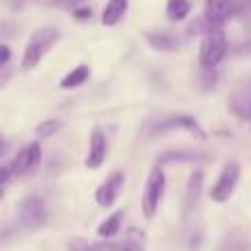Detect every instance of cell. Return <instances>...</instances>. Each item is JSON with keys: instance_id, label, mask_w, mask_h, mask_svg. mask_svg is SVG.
Wrapping results in <instances>:
<instances>
[{"instance_id": "obj_33", "label": "cell", "mask_w": 251, "mask_h": 251, "mask_svg": "<svg viewBox=\"0 0 251 251\" xmlns=\"http://www.w3.org/2000/svg\"><path fill=\"white\" fill-rule=\"evenodd\" d=\"M2 194H4V190H0V199H2Z\"/></svg>"}, {"instance_id": "obj_23", "label": "cell", "mask_w": 251, "mask_h": 251, "mask_svg": "<svg viewBox=\"0 0 251 251\" xmlns=\"http://www.w3.org/2000/svg\"><path fill=\"white\" fill-rule=\"evenodd\" d=\"M236 18H238V22L243 25V29L251 35V0H238Z\"/></svg>"}, {"instance_id": "obj_24", "label": "cell", "mask_w": 251, "mask_h": 251, "mask_svg": "<svg viewBox=\"0 0 251 251\" xmlns=\"http://www.w3.org/2000/svg\"><path fill=\"white\" fill-rule=\"evenodd\" d=\"M216 79H218V75H216V71H203V77H201V82H203V91H212L214 86H216Z\"/></svg>"}, {"instance_id": "obj_31", "label": "cell", "mask_w": 251, "mask_h": 251, "mask_svg": "<svg viewBox=\"0 0 251 251\" xmlns=\"http://www.w3.org/2000/svg\"><path fill=\"white\" fill-rule=\"evenodd\" d=\"M82 2H86V0H66V2L64 4H69V7H79V4H82Z\"/></svg>"}, {"instance_id": "obj_27", "label": "cell", "mask_w": 251, "mask_h": 251, "mask_svg": "<svg viewBox=\"0 0 251 251\" xmlns=\"http://www.w3.org/2000/svg\"><path fill=\"white\" fill-rule=\"evenodd\" d=\"M11 57H13L11 49H9L7 44H0V66H7L9 62H11Z\"/></svg>"}, {"instance_id": "obj_18", "label": "cell", "mask_w": 251, "mask_h": 251, "mask_svg": "<svg viewBox=\"0 0 251 251\" xmlns=\"http://www.w3.org/2000/svg\"><path fill=\"white\" fill-rule=\"evenodd\" d=\"M190 11H192V2H190V0H168V4H165V16H168L170 22L185 20Z\"/></svg>"}, {"instance_id": "obj_5", "label": "cell", "mask_w": 251, "mask_h": 251, "mask_svg": "<svg viewBox=\"0 0 251 251\" xmlns=\"http://www.w3.org/2000/svg\"><path fill=\"white\" fill-rule=\"evenodd\" d=\"M18 218H20V225L25 229L33 231L40 229V227L47 225L49 221V209L47 203L38 196H26L20 205H18Z\"/></svg>"}, {"instance_id": "obj_25", "label": "cell", "mask_w": 251, "mask_h": 251, "mask_svg": "<svg viewBox=\"0 0 251 251\" xmlns=\"http://www.w3.org/2000/svg\"><path fill=\"white\" fill-rule=\"evenodd\" d=\"M66 249L69 251H95L84 238H71L69 245H66Z\"/></svg>"}, {"instance_id": "obj_10", "label": "cell", "mask_w": 251, "mask_h": 251, "mask_svg": "<svg viewBox=\"0 0 251 251\" xmlns=\"http://www.w3.org/2000/svg\"><path fill=\"white\" fill-rule=\"evenodd\" d=\"M124 185H126V174L122 172V170L113 172V174H110V176L106 178V181L95 190V203L100 205V207H113L115 201H117L119 194H122Z\"/></svg>"}, {"instance_id": "obj_2", "label": "cell", "mask_w": 251, "mask_h": 251, "mask_svg": "<svg viewBox=\"0 0 251 251\" xmlns=\"http://www.w3.org/2000/svg\"><path fill=\"white\" fill-rule=\"evenodd\" d=\"M229 53V42L223 29H214L212 33H207L201 40V49H199V64L203 71H216V66Z\"/></svg>"}, {"instance_id": "obj_9", "label": "cell", "mask_w": 251, "mask_h": 251, "mask_svg": "<svg viewBox=\"0 0 251 251\" xmlns=\"http://www.w3.org/2000/svg\"><path fill=\"white\" fill-rule=\"evenodd\" d=\"M236 7H238V0H205L203 16L216 29H223L231 18H236Z\"/></svg>"}, {"instance_id": "obj_3", "label": "cell", "mask_w": 251, "mask_h": 251, "mask_svg": "<svg viewBox=\"0 0 251 251\" xmlns=\"http://www.w3.org/2000/svg\"><path fill=\"white\" fill-rule=\"evenodd\" d=\"M165 194V172L161 165H154L150 170L143 185V194H141V212L146 218H154L156 209H159L161 201Z\"/></svg>"}, {"instance_id": "obj_8", "label": "cell", "mask_w": 251, "mask_h": 251, "mask_svg": "<svg viewBox=\"0 0 251 251\" xmlns=\"http://www.w3.org/2000/svg\"><path fill=\"white\" fill-rule=\"evenodd\" d=\"M106 156H108V137H106V132L100 126H95V128L91 130L88 154H86V159H84V165H86L88 170H100L101 165H104Z\"/></svg>"}, {"instance_id": "obj_32", "label": "cell", "mask_w": 251, "mask_h": 251, "mask_svg": "<svg viewBox=\"0 0 251 251\" xmlns=\"http://www.w3.org/2000/svg\"><path fill=\"white\" fill-rule=\"evenodd\" d=\"M4 152V141H2V134H0V154Z\"/></svg>"}, {"instance_id": "obj_15", "label": "cell", "mask_w": 251, "mask_h": 251, "mask_svg": "<svg viewBox=\"0 0 251 251\" xmlns=\"http://www.w3.org/2000/svg\"><path fill=\"white\" fill-rule=\"evenodd\" d=\"M88 77H91V66L77 64L73 71H69V73L60 79V88L62 91H73V88H79L82 84H86Z\"/></svg>"}, {"instance_id": "obj_19", "label": "cell", "mask_w": 251, "mask_h": 251, "mask_svg": "<svg viewBox=\"0 0 251 251\" xmlns=\"http://www.w3.org/2000/svg\"><path fill=\"white\" fill-rule=\"evenodd\" d=\"M119 251H146V234L137 227H130L124 243L119 245Z\"/></svg>"}, {"instance_id": "obj_22", "label": "cell", "mask_w": 251, "mask_h": 251, "mask_svg": "<svg viewBox=\"0 0 251 251\" xmlns=\"http://www.w3.org/2000/svg\"><path fill=\"white\" fill-rule=\"evenodd\" d=\"M216 29V26L212 25V22L207 20V18L205 16H199L196 18V20H192L190 25H187V35H190V38H194V35H207V33H212V31Z\"/></svg>"}, {"instance_id": "obj_16", "label": "cell", "mask_w": 251, "mask_h": 251, "mask_svg": "<svg viewBox=\"0 0 251 251\" xmlns=\"http://www.w3.org/2000/svg\"><path fill=\"white\" fill-rule=\"evenodd\" d=\"M209 156L201 154V152H163L156 161V165H168V163H201V161H207Z\"/></svg>"}, {"instance_id": "obj_29", "label": "cell", "mask_w": 251, "mask_h": 251, "mask_svg": "<svg viewBox=\"0 0 251 251\" xmlns=\"http://www.w3.org/2000/svg\"><path fill=\"white\" fill-rule=\"evenodd\" d=\"M29 2H31V0H7V4L13 9V11H18V9H25Z\"/></svg>"}, {"instance_id": "obj_4", "label": "cell", "mask_w": 251, "mask_h": 251, "mask_svg": "<svg viewBox=\"0 0 251 251\" xmlns=\"http://www.w3.org/2000/svg\"><path fill=\"white\" fill-rule=\"evenodd\" d=\"M238 181H240V163L238 161H227L223 165L221 174H218L216 183L212 185L209 190V199L214 203H227V201L234 196L236 187H238Z\"/></svg>"}, {"instance_id": "obj_20", "label": "cell", "mask_w": 251, "mask_h": 251, "mask_svg": "<svg viewBox=\"0 0 251 251\" xmlns=\"http://www.w3.org/2000/svg\"><path fill=\"white\" fill-rule=\"evenodd\" d=\"M218 251H251V245L243 234L234 231V234H227L223 238V243L218 245Z\"/></svg>"}, {"instance_id": "obj_1", "label": "cell", "mask_w": 251, "mask_h": 251, "mask_svg": "<svg viewBox=\"0 0 251 251\" xmlns=\"http://www.w3.org/2000/svg\"><path fill=\"white\" fill-rule=\"evenodd\" d=\"M60 35L62 33L57 26H42V29L35 31L29 38V42H26L25 53H22V69L33 71L44 60V55L60 42Z\"/></svg>"}, {"instance_id": "obj_21", "label": "cell", "mask_w": 251, "mask_h": 251, "mask_svg": "<svg viewBox=\"0 0 251 251\" xmlns=\"http://www.w3.org/2000/svg\"><path fill=\"white\" fill-rule=\"evenodd\" d=\"M64 128V124L60 119H44L35 126V137L38 139H49V137H55V132Z\"/></svg>"}, {"instance_id": "obj_28", "label": "cell", "mask_w": 251, "mask_h": 251, "mask_svg": "<svg viewBox=\"0 0 251 251\" xmlns=\"http://www.w3.org/2000/svg\"><path fill=\"white\" fill-rule=\"evenodd\" d=\"M9 77H11V69L9 66H0V86H4L9 82Z\"/></svg>"}, {"instance_id": "obj_12", "label": "cell", "mask_w": 251, "mask_h": 251, "mask_svg": "<svg viewBox=\"0 0 251 251\" xmlns=\"http://www.w3.org/2000/svg\"><path fill=\"white\" fill-rule=\"evenodd\" d=\"M146 40L154 51H163V53L178 51V47H181V40L172 31H148Z\"/></svg>"}, {"instance_id": "obj_13", "label": "cell", "mask_w": 251, "mask_h": 251, "mask_svg": "<svg viewBox=\"0 0 251 251\" xmlns=\"http://www.w3.org/2000/svg\"><path fill=\"white\" fill-rule=\"evenodd\" d=\"M203 183H205V172L201 168H196L194 172L190 174V178H187V190H185V212L187 214L199 205L201 192H203Z\"/></svg>"}, {"instance_id": "obj_26", "label": "cell", "mask_w": 251, "mask_h": 251, "mask_svg": "<svg viewBox=\"0 0 251 251\" xmlns=\"http://www.w3.org/2000/svg\"><path fill=\"white\" fill-rule=\"evenodd\" d=\"M91 9H86V7H75L73 9V18L75 20H79V22H86V20H91Z\"/></svg>"}, {"instance_id": "obj_14", "label": "cell", "mask_w": 251, "mask_h": 251, "mask_svg": "<svg viewBox=\"0 0 251 251\" xmlns=\"http://www.w3.org/2000/svg\"><path fill=\"white\" fill-rule=\"evenodd\" d=\"M130 7V0H108L101 11V25L104 26H117L126 18Z\"/></svg>"}, {"instance_id": "obj_6", "label": "cell", "mask_w": 251, "mask_h": 251, "mask_svg": "<svg viewBox=\"0 0 251 251\" xmlns=\"http://www.w3.org/2000/svg\"><path fill=\"white\" fill-rule=\"evenodd\" d=\"M170 130H185V132L194 134L199 141H207V130L199 124V119L192 115H172V117L161 119L159 124L152 128V134H163Z\"/></svg>"}, {"instance_id": "obj_11", "label": "cell", "mask_w": 251, "mask_h": 251, "mask_svg": "<svg viewBox=\"0 0 251 251\" xmlns=\"http://www.w3.org/2000/svg\"><path fill=\"white\" fill-rule=\"evenodd\" d=\"M227 108L240 122H251V79H247L234 95H229Z\"/></svg>"}, {"instance_id": "obj_7", "label": "cell", "mask_w": 251, "mask_h": 251, "mask_svg": "<svg viewBox=\"0 0 251 251\" xmlns=\"http://www.w3.org/2000/svg\"><path fill=\"white\" fill-rule=\"evenodd\" d=\"M40 163H42V146H40V141H31L11 161L9 172H11V176H29L40 168Z\"/></svg>"}, {"instance_id": "obj_30", "label": "cell", "mask_w": 251, "mask_h": 251, "mask_svg": "<svg viewBox=\"0 0 251 251\" xmlns=\"http://www.w3.org/2000/svg\"><path fill=\"white\" fill-rule=\"evenodd\" d=\"M9 178H11V172H9V168H0V190L7 185Z\"/></svg>"}, {"instance_id": "obj_17", "label": "cell", "mask_w": 251, "mask_h": 251, "mask_svg": "<svg viewBox=\"0 0 251 251\" xmlns=\"http://www.w3.org/2000/svg\"><path fill=\"white\" fill-rule=\"evenodd\" d=\"M122 223H124V212L119 209V212H113L108 218H104V221L100 223V227H97V236L100 238H115V236L122 231Z\"/></svg>"}]
</instances>
